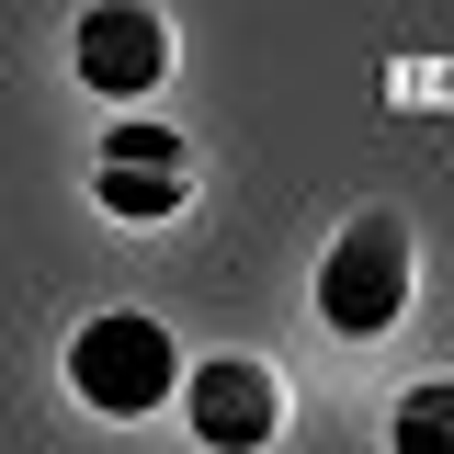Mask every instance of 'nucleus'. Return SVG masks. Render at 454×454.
Listing matches in <instances>:
<instances>
[{
  "label": "nucleus",
  "mask_w": 454,
  "mask_h": 454,
  "mask_svg": "<svg viewBox=\"0 0 454 454\" xmlns=\"http://www.w3.org/2000/svg\"><path fill=\"white\" fill-rule=\"evenodd\" d=\"M68 387H80V409H103V420H137V409H160L182 387V352H170L160 318L114 307V318H91V330L68 340Z\"/></svg>",
  "instance_id": "obj_1"
},
{
  "label": "nucleus",
  "mask_w": 454,
  "mask_h": 454,
  "mask_svg": "<svg viewBox=\"0 0 454 454\" xmlns=\"http://www.w3.org/2000/svg\"><path fill=\"white\" fill-rule=\"evenodd\" d=\"M318 318H330L340 340H375L409 318V227L364 216L330 239V262H318Z\"/></svg>",
  "instance_id": "obj_2"
},
{
  "label": "nucleus",
  "mask_w": 454,
  "mask_h": 454,
  "mask_svg": "<svg viewBox=\"0 0 454 454\" xmlns=\"http://www.w3.org/2000/svg\"><path fill=\"white\" fill-rule=\"evenodd\" d=\"M193 443L205 454H262L284 432V387L273 364H250V352H216V364H193Z\"/></svg>",
  "instance_id": "obj_3"
},
{
  "label": "nucleus",
  "mask_w": 454,
  "mask_h": 454,
  "mask_svg": "<svg viewBox=\"0 0 454 454\" xmlns=\"http://www.w3.org/2000/svg\"><path fill=\"white\" fill-rule=\"evenodd\" d=\"M68 57H80V80L103 103H137V91H160V68H170V23L148 0H103V12H80Z\"/></svg>",
  "instance_id": "obj_4"
},
{
  "label": "nucleus",
  "mask_w": 454,
  "mask_h": 454,
  "mask_svg": "<svg viewBox=\"0 0 454 454\" xmlns=\"http://www.w3.org/2000/svg\"><path fill=\"white\" fill-rule=\"evenodd\" d=\"M103 216H125V227H148V216H182V170H114L103 160Z\"/></svg>",
  "instance_id": "obj_5"
},
{
  "label": "nucleus",
  "mask_w": 454,
  "mask_h": 454,
  "mask_svg": "<svg viewBox=\"0 0 454 454\" xmlns=\"http://www.w3.org/2000/svg\"><path fill=\"white\" fill-rule=\"evenodd\" d=\"M387 443L397 454H454V387H409L397 420H387Z\"/></svg>",
  "instance_id": "obj_6"
},
{
  "label": "nucleus",
  "mask_w": 454,
  "mask_h": 454,
  "mask_svg": "<svg viewBox=\"0 0 454 454\" xmlns=\"http://www.w3.org/2000/svg\"><path fill=\"white\" fill-rule=\"evenodd\" d=\"M103 160H114V170H182V137H170V125H137V114H125V125L103 137Z\"/></svg>",
  "instance_id": "obj_7"
}]
</instances>
